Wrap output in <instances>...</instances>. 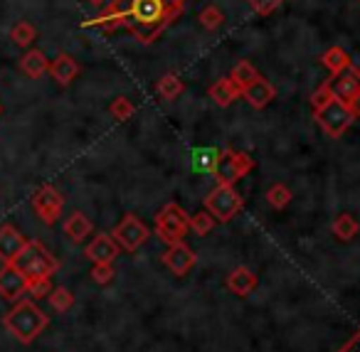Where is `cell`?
<instances>
[{
  "instance_id": "6da1fadb",
  "label": "cell",
  "mask_w": 360,
  "mask_h": 352,
  "mask_svg": "<svg viewBox=\"0 0 360 352\" xmlns=\"http://www.w3.org/2000/svg\"><path fill=\"white\" fill-rule=\"evenodd\" d=\"M3 325H6V330L11 332L18 342L30 345V342H35L37 335L50 325V318L45 315V311H42L35 301L22 298V301H18L15 306L3 315Z\"/></svg>"
},
{
  "instance_id": "7a4b0ae2",
  "label": "cell",
  "mask_w": 360,
  "mask_h": 352,
  "mask_svg": "<svg viewBox=\"0 0 360 352\" xmlns=\"http://www.w3.org/2000/svg\"><path fill=\"white\" fill-rule=\"evenodd\" d=\"M183 13V8L168 6L165 0H131L129 3V15H131V27H155L158 32H163L175 18Z\"/></svg>"
},
{
  "instance_id": "3957f363",
  "label": "cell",
  "mask_w": 360,
  "mask_h": 352,
  "mask_svg": "<svg viewBox=\"0 0 360 352\" xmlns=\"http://www.w3.org/2000/svg\"><path fill=\"white\" fill-rule=\"evenodd\" d=\"M13 266L25 273L27 281H30V278H45V276L57 273L60 261H57V256H52V254L47 252V247L42 242L27 239L25 247L20 249V254H18L15 261H13Z\"/></svg>"
},
{
  "instance_id": "277c9868",
  "label": "cell",
  "mask_w": 360,
  "mask_h": 352,
  "mask_svg": "<svg viewBox=\"0 0 360 352\" xmlns=\"http://www.w3.org/2000/svg\"><path fill=\"white\" fill-rule=\"evenodd\" d=\"M191 229V214L175 202H168L158 214H155V234L163 244H178L186 239Z\"/></svg>"
},
{
  "instance_id": "5b68a950",
  "label": "cell",
  "mask_w": 360,
  "mask_h": 352,
  "mask_svg": "<svg viewBox=\"0 0 360 352\" xmlns=\"http://www.w3.org/2000/svg\"><path fill=\"white\" fill-rule=\"evenodd\" d=\"M314 119H316V124L323 129V133L328 136V138H340V136L350 129V124L355 121V116L345 101H340L333 96V99L326 101L321 109L314 111Z\"/></svg>"
},
{
  "instance_id": "8992f818",
  "label": "cell",
  "mask_w": 360,
  "mask_h": 352,
  "mask_svg": "<svg viewBox=\"0 0 360 352\" xmlns=\"http://www.w3.org/2000/svg\"><path fill=\"white\" fill-rule=\"evenodd\" d=\"M245 207V197L237 193L235 185H215V190H210L205 197V209L212 214L215 222H230L235 219V214Z\"/></svg>"
},
{
  "instance_id": "52a82bcc",
  "label": "cell",
  "mask_w": 360,
  "mask_h": 352,
  "mask_svg": "<svg viewBox=\"0 0 360 352\" xmlns=\"http://www.w3.org/2000/svg\"><path fill=\"white\" fill-rule=\"evenodd\" d=\"M255 170V158L247 153H237L232 148H225L217 153V163H215V175L217 185H237L247 173Z\"/></svg>"
},
{
  "instance_id": "ba28073f",
  "label": "cell",
  "mask_w": 360,
  "mask_h": 352,
  "mask_svg": "<svg viewBox=\"0 0 360 352\" xmlns=\"http://www.w3.org/2000/svg\"><path fill=\"white\" fill-rule=\"evenodd\" d=\"M111 237H114V242L119 244L124 252L134 254L143 247L146 239L150 237V232H148V227L136 217V214L129 212V214H124V219H121L114 229H111Z\"/></svg>"
},
{
  "instance_id": "9c48e42d",
  "label": "cell",
  "mask_w": 360,
  "mask_h": 352,
  "mask_svg": "<svg viewBox=\"0 0 360 352\" xmlns=\"http://www.w3.org/2000/svg\"><path fill=\"white\" fill-rule=\"evenodd\" d=\"M62 207H65V197L52 185H42L32 195V209H35V214L45 224H55L62 214Z\"/></svg>"
},
{
  "instance_id": "30bf717a",
  "label": "cell",
  "mask_w": 360,
  "mask_h": 352,
  "mask_svg": "<svg viewBox=\"0 0 360 352\" xmlns=\"http://www.w3.org/2000/svg\"><path fill=\"white\" fill-rule=\"evenodd\" d=\"M163 263L168 266V271L178 278H186L188 273L195 268L198 256L186 242H178V244H170L168 252L163 254Z\"/></svg>"
},
{
  "instance_id": "8fae6325",
  "label": "cell",
  "mask_w": 360,
  "mask_h": 352,
  "mask_svg": "<svg viewBox=\"0 0 360 352\" xmlns=\"http://www.w3.org/2000/svg\"><path fill=\"white\" fill-rule=\"evenodd\" d=\"M121 247L114 242L111 234H96L84 249V256L89 259L91 263H114L116 256H119Z\"/></svg>"
},
{
  "instance_id": "7c38bea8",
  "label": "cell",
  "mask_w": 360,
  "mask_h": 352,
  "mask_svg": "<svg viewBox=\"0 0 360 352\" xmlns=\"http://www.w3.org/2000/svg\"><path fill=\"white\" fill-rule=\"evenodd\" d=\"M22 293H27V276L13 263H6L0 268V296L6 301H18Z\"/></svg>"
},
{
  "instance_id": "4fadbf2b",
  "label": "cell",
  "mask_w": 360,
  "mask_h": 352,
  "mask_svg": "<svg viewBox=\"0 0 360 352\" xmlns=\"http://www.w3.org/2000/svg\"><path fill=\"white\" fill-rule=\"evenodd\" d=\"M25 242L27 239L20 234V229H15L13 224H3L0 227V261L3 263L15 261V256L25 247Z\"/></svg>"
},
{
  "instance_id": "5bb4252c",
  "label": "cell",
  "mask_w": 360,
  "mask_h": 352,
  "mask_svg": "<svg viewBox=\"0 0 360 352\" xmlns=\"http://www.w3.org/2000/svg\"><path fill=\"white\" fill-rule=\"evenodd\" d=\"M47 72H50V77L60 86H70L72 82L77 79V74H79V62L72 55H67V52H60V55L50 62V70Z\"/></svg>"
},
{
  "instance_id": "9a60e30c",
  "label": "cell",
  "mask_w": 360,
  "mask_h": 352,
  "mask_svg": "<svg viewBox=\"0 0 360 352\" xmlns=\"http://www.w3.org/2000/svg\"><path fill=\"white\" fill-rule=\"evenodd\" d=\"M330 91H333L335 99H340V101H345V104H348V101L360 91L358 70H353V67H350V70L340 72L338 77H333V82H330Z\"/></svg>"
},
{
  "instance_id": "2e32d148",
  "label": "cell",
  "mask_w": 360,
  "mask_h": 352,
  "mask_svg": "<svg viewBox=\"0 0 360 352\" xmlns=\"http://www.w3.org/2000/svg\"><path fill=\"white\" fill-rule=\"evenodd\" d=\"M242 96H245L247 101H250L255 109H264V106H269L271 101H274L276 96V89L271 82H266L264 77H259L257 82H252L250 86H245L242 89Z\"/></svg>"
},
{
  "instance_id": "e0dca14e",
  "label": "cell",
  "mask_w": 360,
  "mask_h": 352,
  "mask_svg": "<svg viewBox=\"0 0 360 352\" xmlns=\"http://www.w3.org/2000/svg\"><path fill=\"white\" fill-rule=\"evenodd\" d=\"M240 96H242V89L230 79V77H227V79H217L215 84L210 86V99L215 101L217 106H222V109L232 106Z\"/></svg>"
},
{
  "instance_id": "ac0fdd59",
  "label": "cell",
  "mask_w": 360,
  "mask_h": 352,
  "mask_svg": "<svg viewBox=\"0 0 360 352\" xmlns=\"http://www.w3.org/2000/svg\"><path fill=\"white\" fill-rule=\"evenodd\" d=\"M47 70H50V60L45 57V52L27 50L20 57V72L25 77H30V79H40L42 74H47Z\"/></svg>"
},
{
  "instance_id": "d6986e66",
  "label": "cell",
  "mask_w": 360,
  "mask_h": 352,
  "mask_svg": "<svg viewBox=\"0 0 360 352\" xmlns=\"http://www.w3.org/2000/svg\"><path fill=\"white\" fill-rule=\"evenodd\" d=\"M227 288H230L235 296L247 298L257 288V276L250 271V268L240 266V268H235L230 276H227Z\"/></svg>"
},
{
  "instance_id": "ffe728a7",
  "label": "cell",
  "mask_w": 360,
  "mask_h": 352,
  "mask_svg": "<svg viewBox=\"0 0 360 352\" xmlns=\"http://www.w3.org/2000/svg\"><path fill=\"white\" fill-rule=\"evenodd\" d=\"M91 229H94V224H91V219L86 217L84 212H72L70 217H67V222H65V234L75 244L84 242V239L91 234Z\"/></svg>"
},
{
  "instance_id": "44dd1931",
  "label": "cell",
  "mask_w": 360,
  "mask_h": 352,
  "mask_svg": "<svg viewBox=\"0 0 360 352\" xmlns=\"http://www.w3.org/2000/svg\"><path fill=\"white\" fill-rule=\"evenodd\" d=\"M321 65L326 67V70L330 72V77H338L340 72L350 70V55L343 50V47H330V50L323 52V57H321Z\"/></svg>"
},
{
  "instance_id": "7402d4cb",
  "label": "cell",
  "mask_w": 360,
  "mask_h": 352,
  "mask_svg": "<svg viewBox=\"0 0 360 352\" xmlns=\"http://www.w3.org/2000/svg\"><path fill=\"white\" fill-rule=\"evenodd\" d=\"M183 89H186V84L180 82V77H178V74H163V77L158 79V86H155L158 96H160V99H165V101L178 99V96L183 94Z\"/></svg>"
},
{
  "instance_id": "603a6c76",
  "label": "cell",
  "mask_w": 360,
  "mask_h": 352,
  "mask_svg": "<svg viewBox=\"0 0 360 352\" xmlns=\"http://www.w3.org/2000/svg\"><path fill=\"white\" fill-rule=\"evenodd\" d=\"M259 72H257V67L252 65V62H247V60H242V62H237L235 67H232V74H230V79L235 82L240 89H245V86H250L252 82H257L259 79Z\"/></svg>"
},
{
  "instance_id": "cb8c5ba5",
  "label": "cell",
  "mask_w": 360,
  "mask_h": 352,
  "mask_svg": "<svg viewBox=\"0 0 360 352\" xmlns=\"http://www.w3.org/2000/svg\"><path fill=\"white\" fill-rule=\"evenodd\" d=\"M330 229H333V234L340 239V242H350V239L358 234V222H355L353 214H338V217L333 219V224H330Z\"/></svg>"
},
{
  "instance_id": "d4e9b609",
  "label": "cell",
  "mask_w": 360,
  "mask_h": 352,
  "mask_svg": "<svg viewBox=\"0 0 360 352\" xmlns=\"http://www.w3.org/2000/svg\"><path fill=\"white\" fill-rule=\"evenodd\" d=\"M11 40H13V45L22 47V50H27V47H30L32 42L37 40V30H35V25H32V22H27V20L18 22V25L11 30Z\"/></svg>"
},
{
  "instance_id": "484cf974",
  "label": "cell",
  "mask_w": 360,
  "mask_h": 352,
  "mask_svg": "<svg viewBox=\"0 0 360 352\" xmlns=\"http://www.w3.org/2000/svg\"><path fill=\"white\" fill-rule=\"evenodd\" d=\"M47 301H50L52 311H57V313H67L72 306H75V296H72V291L65 286L52 288L50 296H47Z\"/></svg>"
},
{
  "instance_id": "4316f807",
  "label": "cell",
  "mask_w": 360,
  "mask_h": 352,
  "mask_svg": "<svg viewBox=\"0 0 360 352\" xmlns=\"http://www.w3.org/2000/svg\"><path fill=\"white\" fill-rule=\"evenodd\" d=\"M266 200H269V204L274 209H284L286 204L291 202V190L286 188V185L276 183V185H271V188H269V193H266Z\"/></svg>"
},
{
  "instance_id": "83f0119b",
  "label": "cell",
  "mask_w": 360,
  "mask_h": 352,
  "mask_svg": "<svg viewBox=\"0 0 360 352\" xmlns=\"http://www.w3.org/2000/svg\"><path fill=\"white\" fill-rule=\"evenodd\" d=\"M212 227H215V219H212V214L207 212V209H202V212H198V214H191V229L198 237L210 234Z\"/></svg>"
},
{
  "instance_id": "f1b7e54d",
  "label": "cell",
  "mask_w": 360,
  "mask_h": 352,
  "mask_svg": "<svg viewBox=\"0 0 360 352\" xmlns=\"http://www.w3.org/2000/svg\"><path fill=\"white\" fill-rule=\"evenodd\" d=\"M222 22H225V15H222V11L217 6H205L200 11V25L205 30H217Z\"/></svg>"
},
{
  "instance_id": "f546056e",
  "label": "cell",
  "mask_w": 360,
  "mask_h": 352,
  "mask_svg": "<svg viewBox=\"0 0 360 352\" xmlns=\"http://www.w3.org/2000/svg\"><path fill=\"white\" fill-rule=\"evenodd\" d=\"M134 104H131L126 96H116L114 101H111V106H109V114L114 116L116 121H129L131 116H134Z\"/></svg>"
},
{
  "instance_id": "4dcf8cb0",
  "label": "cell",
  "mask_w": 360,
  "mask_h": 352,
  "mask_svg": "<svg viewBox=\"0 0 360 352\" xmlns=\"http://www.w3.org/2000/svg\"><path fill=\"white\" fill-rule=\"evenodd\" d=\"M114 276H116L114 263H94V266H91V278H94V283H99V286L111 283Z\"/></svg>"
},
{
  "instance_id": "1f68e13d",
  "label": "cell",
  "mask_w": 360,
  "mask_h": 352,
  "mask_svg": "<svg viewBox=\"0 0 360 352\" xmlns=\"http://www.w3.org/2000/svg\"><path fill=\"white\" fill-rule=\"evenodd\" d=\"M50 291H52L50 276H45V278H30V281H27V293H30V296L47 298V296H50Z\"/></svg>"
},
{
  "instance_id": "d6a6232c",
  "label": "cell",
  "mask_w": 360,
  "mask_h": 352,
  "mask_svg": "<svg viewBox=\"0 0 360 352\" xmlns=\"http://www.w3.org/2000/svg\"><path fill=\"white\" fill-rule=\"evenodd\" d=\"M247 3H250L252 11L259 13V15H271V13L284 6V0H247Z\"/></svg>"
},
{
  "instance_id": "836d02e7",
  "label": "cell",
  "mask_w": 360,
  "mask_h": 352,
  "mask_svg": "<svg viewBox=\"0 0 360 352\" xmlns=\"http://www.w3.org/2000/svg\"><path fill=\"white\" fill-rule=\"evenodd\" d=\"M333 99V91H330V82H323V84L319 86V89L314 91V96H311V106L316 109H321V106L326 104V101Z\"/></svg>"
},
{
  "instance_id": "e575fe53",
  "label": "cell",
  "mask_w": 360,
  "mask_h": 352,
  "mask_svg": "<svg viewBox=\"0 0 360 352\" xmlns=\"http://www.w3.org/2000/svg\"><path fill=\"white\" fill-rule=\"evenodd\" d=\"M338 352H360V330L358 332H355V335L353 337H350V340L348 342H345V345L343 347H340V350Z\"/></svg>"
},
{
  "instance_id": "d590c367",
  "label": "cell",
  "mask_w": 360,
  "mask_h": 352,
  "mask_svg": "<svg viewBox=\"0 0 360 352\" xmlns=\"http://www.w3.org/2000/svg\"><path fill=\"white\" fill-rule=\"evenodd\" d=\"M348 106H350V111H353V116H355V119H360V91L353 96V99L348 101Z\"/></svg>"
},
{
  "instance_id": "8d00e7d4",
  "label": "cell",
  "mask_w": 360,
  "mask_h": 352,
  "mask_svg": "<svg viewBox=\"0 0 360 352\" xmlns=\"http://www.w3.org/2000/svg\"><path fill=\"white\" fill-rule=\"evenodd\" d=\"M165 3H168V6H175V8H186L188 0H165Z\"/></svg>"
},
{
  "instance_id": "74e56055",
  "label": "cell",
  "mask_w": 360,
  "mask_h": 352,
  "mask_svg": "<svg viewBox=\"0 0 360 352\" xmlns=\"http://www.w3.org/2000/svg\"><path fill=\"white\" fill-rule=\"evenodd\" d=\"M86 3H91V6H104L106 0H86Z\"/></svg>"
},
{
  "instance_id": "f35d334b",
  "label": "cell",
  "mask_w": 360,
  "mask_h": 352,
  "mask_svg": "<svg viewBox=\"0 0 360 352\" xmlns=\"http://www.w3.org/2000/svg\"><path fill=\"white\" fill-rule=\"evenodd\" d=\"M0 114H3V106H0Z\"/></svg>"
},
{
  "instance_id": "ab89813d",
  "label": "cell",
  "mask_w": 360,
  "mask_h": 352,
  "mask_svg": "<svg viewBox=\"0 0 360 352\" xmlns=\"http://www.w3.org/2000/svg\"><path fill=\"white\" fill-rule=\"evenodd\" d=\"M358 77H360V70H358Z\"/></svg>"
}]
</instances>
